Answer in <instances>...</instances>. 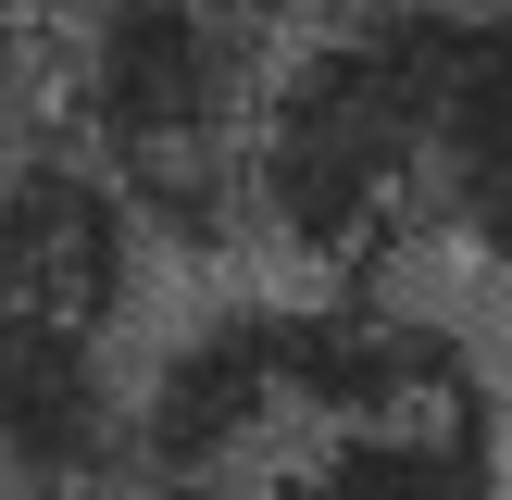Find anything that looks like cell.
<instances>
[{
    "mask_svg": "<svg viewBox=\"0 0 512 500\" xmlns=\"http://www.w3.org/2000/svg\"><path fill=\"white\" fill-rule=\"evenodd\" d=\"M425 250L512 288V13L438 0V113H425Z\"/></svg>",
    "mask_w": 512,
    "mask_h": 500,
    "instance_id": "277c9868",
    "label": "cell"
},
{
    "mask_svg": "<svg viewBox=\"0 0 512 500\" xmlns=\"http://www.w3.org/2000/svg\"><path fill=\"white\" fill-rule=\"evenodd\" d=\"M425 113H438V0H350L275 50L238 150L250 250L313 288H375L425 250Z\"/></svg>",
    "mask_w": 512,
    "mask_h": 500,
    "instance_id": "6da1fadb",
    "label": "cell"
},
{
    "mask_svg": "<svg viewBox=\"0 0 512 500\" xmlns=\"http://www.w3.org/2000/svg\"><path fill=\"white\" fill-rule=\"evenodd\" d=\"M175 500H512V450H500V413H488V388L463 363V375H438L413 400L300 425V438L250 450L238 475L175 488Z\"/></svg>",
    "mask_w": 512,
    "mask_h": 500,
    "instance_id": "3957f363",
    "label": "cell"
},
{
    "mask_svg": "<svg viewBox=\"0 0 512 500\" xmlns=\"http://www.w3.org/2000/svg\"><path fill=\"white\" fill-rule=\"evenodd\" d=\"M275 38H250L225 0H75L63 13V138L125 188L138 238L238 250V150Z\"/></svg>",
    "mask_w": 512,
    "mask_h": 500,
    "instance_id": "7a4b0ae2",
    "label": "cell"
},
{
    "mask_svg": "<svg viewBox=\"0 0 512 500\" xmlns=\"http://www.w3.org/2000/svg\"><path fill=\"white\" fill-rule=\"evenodd\" d=\"M450 13H512V0H450Z\"/></svg>",
    "mask_w": 512,
    "mask_h": 500,
    "instance_id": "5b68a950",
    "label": "cell"
}]
</instances>
